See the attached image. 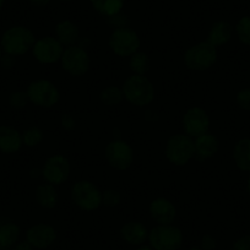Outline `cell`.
<instances>
[{
  "label": "cell",
  "instance_id": "obj_1",
  "mask_svg": "<svg viewBox=\"0 0 250 250\" xmlns=\"http://www.w3.org/2000/svg\"><path fill=\"white\" fill-rule=\"evenodd\" d=\"M124 98L133 105L143 108L155 100V87L145 75L133 74L123 83Z\"/></svg>",
  "mask_w": 250,
  "mask_h": 250
},
{
  "label": "cell",
  "instance_id": "obj_2",
  "mask_svg": "<svg viewBox=\"0 0 250 250\" xmlns=\"http://www.w3.org/2000/svg\"><path fill=\"white\" fill-rule=\"evenodd\" d=\"M35 42L36 38L32 31L23 26H14L4 32L0 45L6 54L20 57L32 49Z\"/></svg>",
  "mask_w": 250,
  "mask_h": 250
},
{
  "label": "cell",
  "instance_id": "obj_3",
  "mask_svg": "<svg viewBox=\"0 0 250 250\" xmlns=\"http://www.w3.org/2000/svg\"><path fill=\"white\" fill-rule=\"evenodd\" d=\"M165 155L172 165L182 167L195 157L194 139L187 134H175L167 140Z\"/></svg>",
  "mask_w": 250,
  "mask_h": 250
},
{
  "label": "cell",
  "instance_id": "obj_4",
  "mask_svg": "<svg viewBox=\"0 0 250 250\" xmlns=\"http://www.w3.org/2000/svg\"><path fill=\"white\" fill-rule=\"evenodd\" d=\"M216 62H217V49L208 41L193 45L184 54V64L190 70H208L215 65Z\"/></svg>",
  "mask_w": 250,
  "mask_h": 250
},
{
  "label": "cell",
  "instance_id": "obj_5",
  "mask_svg": "<svg viewBox=\"0 0 250 250\" xmlns=\"http://www.w3.org/2000/svg\"><path fill=\"white\" fill-rule=\"evenodd\" d=\"M71 200L80 210L91 212L102 205V191L90 180H79L71 187Z\"/></svg>",
  "mask_w": 250,
  "mask_h": 250
},
{
  "label": "cell",
  "instance_id": "obj_6",
  "mask_svg": "<svg viewBox=\"0 0 250 250\" xmlns=\"http://www.w3.org/2000/svg\"><path fill=\"white\" fill-rule=\"evenodd\" d=\"M147 240L153 250H179L183 233L174 225H157L148 232Z\"/></svg>",
  "mask_w": 250,
  "mask_h": 250
},
{
  "label": "cell",
  "instance_id": "obj_7",
  "mask_svg": "<svg viewBox=\"0 0 250 250\" xmlns=\"http://www.w3.org/2000/svg\"><path fill=\"white\" fill-rule=\"evenodd\" d=\"M27 95L30 102L40 108L54 107L60 98L57 86L45 79H40L31 83L27 88Z\"/></svg>",
  "mask_w": 250,
  "mask_h": 250
},
{
  "label": "cell",
  "instance_id": "obj_8",
  "mask_svg": "<svg viewBox=\"0 0 250 250\" xmlns=\"http://www.w3.org/2000/svg\"><path fill=\"white\" fill-rule=\"evenodd\" d=\"M62 69L71 76H83L90 69V55L86 48L79 44L66 47L62 55Z\"/></svg>",
  "mask_w": 250,
  "mask_h": 250
},
{
  "label": "cell",
  "instance_id": "obj_9",
  "mask_svg": "<svg viewBox=\"0 0 250 250\" xmlns=\"http://www.w3.org/2000/svg\"><path fill=\"white\" fill-rule=\"evenodd\" d=\"M110 50L118 57H131L139 52L140 48V38L138 33L129 27L113 30L108 41Z\"/></svg>",
  "mask_w": 250,
  "mask_h": 250
},
{
  "label": "cell",
  "instance_id": "obj_10",
  "mask_svg": "<svg viewBox=\"0 0 250 250\" xmlns=\"http://www.w3.org/2000/svg\"><path fill=\"white\" fill-rule=\"evenodd\" d=\"M105 160L114 169L126 170L134 162V150L126 141L113 140L105 147Z\"/></svg>",
  "mask_w": 250,
  "mask_h": 250
},
{
  "label": "cell",
  "instance_id": "obj_11",
  "mask_svg": "<svg viewBox=\"0 0 250 250\" xmlns=\"http://www.w3.org/2000/svg\"><path fill=\"white\" fill-rule=\"evenodd\" d=\"M42 177L52 185L65 183L70 177V162L62 155L50 156L42 167Z\"/></svg>",
  "mask_w": 250,
  "mask_h": 250
},
{
  "label": "cell",
  "instance_id": "obj_12",
  "mask_svg": "<svg viewBox=\"0 0 250 250\" xmlns=\"http://www.w3.org/2000/svg\"><path fill=\"white\" fill-rule=\"evenodd\" d=\"M64 45L55 37H42L33 44L32 53L35 59L41 64H54L62 59Z\"/></svg>",
  "mask_w": 250,
  "mask_h": 250
},
{
  "label": "cell",
  "instance_id": "obj_13",
  "mask_svg": "<svg viewBox=\"0 0 250 250\" xmlns=\"http://www.w3.org/2000/svg\"><path fill=\"white\" fill-rule=\"evenodd\" d=\"M183 129L187 135L193 139L208 133L210 129V117L200 107H193L188 109L182 119Z\"/></svg>",
  "mask_w": 250,
  "mask_h": 250
},
{
  "label": "cell",
  "instance_id": "obj_14",
  "mask_svg": "<svg viewBox=\"0 0 250 250\" xmlns=\"http://www.w3.org/2000/svg\"><path fill=\"white\" fill-rule=\"evenodd\" d=\"M26 240L36 249H47L57 240V230L48 223H37L27 230Z\"/></svg>",
  "mask_w": 250,
  "mask_h": 250
},
{
  "label": "cell",
  "instance_id": "obj_15",
  "mask_svg": "<svg viewBox=\"0 0 250 250\" xmlns=\"http://www.w3.org/2000/svg\"><path fill=\"white\" fill-rule=\"evenodd\" d=\"M150 215L157 225H172L177 217V208L168 199L157 198L150 204Z\"/></svg>",
  "mask_w": 250,
  "mask_h": 250
},
{
  "label": "cell",
  "instance_id": "obj_16",
  "mask_svg": "<svg viewBox=\"0 0 250 250\" xmlns=\"http://www.w3.org/2000/svg\"><path fill=\"white\" fill-rule=\"evenodd\" d=\"M148 232L150 230L146 228L145 225L138 221H130L125 223L120 228V237L125 243L134 247L145 244L146 240L148 239Z\"/></svg>",
  "mask_w": 250,
  "mask_h": 250
},
{
  "label": "cell",
  "instance_id": "obj_17",
  "mask_svg": "<svg viewBox=\"0 0 250 250\" xmlns=\"http://www.w3.org/2000/svg\"><path fill=\"white\" fill-rule=\"evenodd\" d=\"M22 134L8 125L0 126V151L3 153H15L22 147Z\"/></svg>",
  "mask_w": 250,
  "mask_h": 250
},
{
  "label": "cell",
  "instance_id": "obj_18",
  "mask_svg": "<svg viewBox=\"0 0 250 250\" xmlns=\"http://www.w3.org/2000/svg\"><path fill=\"white\" fill-rule=\"evenodd\" d=\"M195 144V157L200 161L212 158L220 148V143L216 135L206 133L194 139Z\"/></svg>",
  "mask_w": 250,
  "mask_h": 250
},
{
  "label": "cell",
  "instance_id": "obj_19",
  "mask_svg": "<svg viewBox=\"0 0 250 250\" xmlns=\"http://www.w3.org/2000/svg\"><path fill=\"white\" fill-rule=\"evenodd\" d=\"M55 38L64 47L76 44L79 41V27L71 21H62L55 26Z\"/></svg>",
  "mask_w": 250,
  "mask_h": 250
},
{
  "label": "cell",
  "instance_id": "obj_20",
  "mask_svg": "<svg viewBox=\"0 0 250 250\" xmlns=\"http://www.w3.org/2000/svg\"><path fill=\"white\" fill-rule=\"evenodd\" d=\"M232 35L233 28L227 21H217L216 23H213L210 32H208V42L216 48L221 47V45L229 42Z\"/></svg>",
  "mask_w": 250,
  "mask_h": 250
},
{
  "label": "cell",
  "instance_id": "obj_21",
  "mask_svg": "<svg viewBox=\"0 0 250 250\" xmlns=\"http://www.w3.org/2000/svg\"><path fill=\"white\" fill-rule=\"evenodd\" d=\"M36 201L38 205L47 210H52L58 204V193L55 190L54 185L49 183L38 185L36 189Z\"/></svg>",
  "mask_w": 250,
  "mask_h": 250
},
{
  "label": "cell",
  "instance_id": "obj_22",
  "mask_svg": "<svg viewBox=\"0 0 250 250\" xmlns=\"http://www.w3.org/2000/svg\"><path fill=\"white\" fill-rule=\"evenodd\" d=\"M233 158L239 168L243 172L250 173V139L244 138L240 139L234 146L233 150Z\"/></svg>",
  "mask_w": 250,
  "mask_h": 250
},
{
  "label": "cell",
  "instance_id": "obj_23",
  "mask_svg": "<svg viewBox=\"0 0 250 250\" xmlns=\"http://www.w3.org/2000/svg\"><path fill=\"white\" fill-rule=\"evenodd\" d=\"M20 237V227L13 222L0 225V248L11 249Z\"/></svg>",
  "mask_w": 250,
  "mask_h": 250
},
{
  "label": "cell",
  "instance_id": "obj_24",
  "mask_svg": "<svg viewBox=\"0 0 250 250\" xmlns=\"http://www.w3.org/2000/svg\"><path fill=\"white\" fill-rule=\"evenodd\" d=\"M93 9L107 18L120 13L124 6V0H91Z\"/></svg>",
  "mask_w": 250,
  "mask_h": 250
},
{
  "label": "cell",
  "instance_id": "obj_25",
  "mask_svg": "<svg viewBox=\"0 0 250 250\" xmlns=\"http://www.w3.org/2000/svg\"><path fill=\"white\" fill-rule=\"evenodd\" d=\"M150 58L146 53L144 52H136L130 57V62H129V66L130 70L136 75H145L148 70H150Z\"/></svg>",
  "mask_w": 250,
  "mask_h": 250
},
{
  "label": "cell",
  "instance_id": "obj_26",
  "mask_svg": "<svg viewBox=\"0 0 250 250\" xmlns=\"http://www.w3.org/2000/svg\"><path fill=\"white\" fill-rule=\"evenodd\" d=\"M101 102L104 105H108V107H114V105H118L124 98V95H123L122 88L117 87V86H109V87H105L104 90H102L100 95Z\"/></svg>",
  "mask_w": 250,
  "mask_h": 250
},
{
  "label": "cell",
  "instance_id": "obj_27",
  "mask_svg": "<svg viewBox=\"0 0 250 250\" xmlns=\"http://www.w3.org/2000/svg\"><path fill=\"white\" fill-rule=\"evenodd\" d=\"M43 141V131L37 126L27 129L22 133V143L27 147H35Z\"/></svg>",
  "mask_w": 250,
  "mask_h": 250
},
{
  "label": "cell",
  "instance_id": "obj_28",
  "mask_svg": "<svg viewBox=\"0 0 250 250\" xmlns=\"http://www.w3.org/2000/svg\"><path fill=\"white\" fill-rule=\"evenodd\" d=\"M235 32L243 44L250 45V16H244L238 21Z\"/></svg>",
  "mask_w": 250,
  "mask_h": 250
},
{
  "label": "cell",
  "instance_id": "obj_29",
  "mask_svg": "<svg viewBox=\"0 0 250 250\" xmlns=\"http://www.w3.org/2000/svg\"><path fill=\"white\" fill-rule=\"evenodd\" d=\"M28 102L30 100H28L27 92H23V91H16L9 96V104L15 109H22L27 105Z\"/></svg>",
  "mask_w": 250,
  "mask_h": 250
},
{
  "label": "cell",
  "instance_id": "obj_30",
  "mask_svg": "<svg viewBox=\"0 0 250 250\" xmlns=\"http://www.w3.org/2000/svg\"><path fill=\"white\" fill-rule=\"evenodd\" d=\"M120 204V194L114 189H107L102 193V205L107 208H115Z\"/></svg>",
  "mask_w": 250,
  "mask_h": 250
},
{
  "label": "cell",
  "instance_id": "obj_31",
  "mask_svg": "<svg viewBox=\"0 0 250 250\" xmlns=\"http://www.w3.org/2000/svg\"><path fill=\"white\" fill-rule=\"evenodd\" d=\"M108 23H109L110 27H113V30H118V28H125V27H129V18L124 14H122V11L115 15L109 16L108 18Z\"/></svg>",
  "mask_w": 250,
  "mask_h": 250
},
{
  "label": "cell",
  "instance_id": "obj_32",
  "mask_svg": "<svg viewBox=\"0 0 250 250\" xmlns=\"http://www.w3.org/2000/svg\"><path fill=\"white\" fill-rule=\"evenodd\" d=\"M237 103L242 109L250 112V88H245L238 92Z\"/></svg>",
  "mask_w": 250,
  "mask_h": 250
},
{
  "label": "cell",
  "instance_id": "obj_33",
  "mask_svg": "<svg viewBox=\"0 0 250 250\" xmlns=\"http://www.w3.org/2000/svg\"><path fill=\"white\" fill-rule=\"evenodd\" d=\"M200 247L203 248V250H215L217 247V240L211 234H205L201 238Z\"/></svg>",
  "mask_w": 250,
  "mask_h": 250
},
{
  "label": "cell",
  "instance_id": "obj_34",
  "mask_svg": "<svg viewBox=\"0 0 250 250\" xmlns=\"http://www.w3.org/2000/svg\"><path fill=\"white\" fill-rule=\"evenodd\" d=\"M232 250H250V235H244L233 243Z\"/></svg>",
  "mask_w": 250,
  "mask_h": 250
},
{
  "label": "cell",
  "instance_id": "obj_35",
  "mask_svg": "<svg viewBox=\"0 0 250 250\" xmlns=\"http://www.w3.org/2000/svg\"><path fill=\"white\" fill-rule=\"evenodd\" d=\"M60 124H62V129L64 130H74V128H75V119H74V117L71 114H64L62 117V120H60Z\"/></svg>",
  "mask_w": 250,
  "mask_h": 250
},
{
  "label": "cell",
  "instance_id": "obj_36",
  "mask_svg": "<svg viewBox=\"0 0 250 250\" xmlns=\"http://www.w3.org/2000/svg\"><path fill=\"white\" fill-rule=\"evenodd\" d=\"M0 64H1V66H3L4 69H11L14 66V64H15V59H14L13 55L10 54H4L3 57H1V59H0Z\"/></svg>",
  "mask_w": 250,
  "mask_h": 250
},
{
  "label": "cell",
  "instance_id": "obj_37",
  "mask_svg": "<svg viewBox=\"0 0 250 250\" xmlns=\"http://www.w3.org/2000/svg\"><path fill=\"white\" fill-rule=\"evenodd\" d=\"M13 250H33V247L27 242V240H23V242L16 243L13 248Z\"/></svg>",
  "mask_w": 250,
  "mask_h": 250
},
{
  "label": "cell",
  "instance_id": "obj_38",
  "mask_svg": "<svg viewBox=\"0 0 250 250\" xmlns=\"http://www.w3.org/2000/svg\"><path fill=\"white\" fill-rule=\"evenodd\" d=\"M31 4L35 6H37V8H42V6H45L49 4L50 0H30Z\"/></svg>",
  "mask_w": 250,
  "mask_h": 250
},
{
  "label": "cell",
  "instance_id": "obj_39",
  "mask_svg": "<svg viewBox=\"0 0 250 250\" xmlns=\"http://www.w3.org/2000/svg\"><path fill=\"white\" fill-rule=\"evenodd\" d=\"M136 250H153L152 248H151L150 244H143V245H139L138 248H136Z\"/></svg>",
  "mask_w": 250,
  "mask_h": 250
},
{
  "label": "cell",
  "instance_id": "obj_40",
  "mask_svg": "<svg viewBox=\"0 0 250 250\" xmlns=\"http://www.w3.org/2000/svg\"><path fill=\"white\" fill-rule=\"evenodd\" d=\"M247 190H248V194L250 195V177L248 178V183H247Z\"/></svg>",
  "mask_w": 250,
  "mask_h": 250
},
{
  "label": "cell",
  "instance_id": "obj_41",
  "mask_svg": "<svg viewBox=\"0 0 250 250\" xmlns=\"http://www.w3.org/2000/svg\"><path fill=\"white\" fill-rule=\"evenodd\" d=\"M189 250H203V248H201V247H191Z\"/></svg>",
  "mask_w": 250,
  "mask_h": 250
},
{
  "label": "cell",
  "instance_id": "obj_42",
  "mask_svg": "<svg viewBox=\"0 0 250 250\" xmlns=\"http://www.w3.org/2000/svg\"><path fill=\"white\" fill-rule=\"evenodd\" d=\"M4 1H5V0H0V9L3 8V5H4Z\"/></svg>",
  "mask_w": 250,
  "mask_h": 250
},
{
  "label": "cell",
  "instance_id": "obj_43",
  "mask_svg": "<svg viewBox=\"0 0 250 250\" xmlns=\"http://www.w3.org/2000/svg\"><path fill=\"white\" fill-rule=\"evenodd\" d=\"M3 57V49H1V45H0V59Z\"/></svg>",
  "mask_w": 250,
  "mask_h": 250
},
{
  "label": "cell",
  "instance_id": "obj_44",
  "mask_svg": "<svg viewBox=\"0 0 250 250\" xmlns=\"http://www.w3.org/2000/svg\"><path fill=\"white\" fill-rule=\"evenodd\" d=\"M0 250H13V249H6V248H0Z\"/></svg>",
  "mask_w": 250,
  "mask_h": 250
},
{
  "label": "cell",
  "instance_id": "obj_45",
  "mask_svg": "<svg viewBox=\"0 0 250 250\" xmlns=\"http://www.w3.org/2000/svg\"><path fill=\"white\" fill-rule=\"evenodd\" d=\"M60 1H71V0H60Z\"/></svg>",
  "mask_w": 250,
  "mask_h": 250
}]
</instances>
